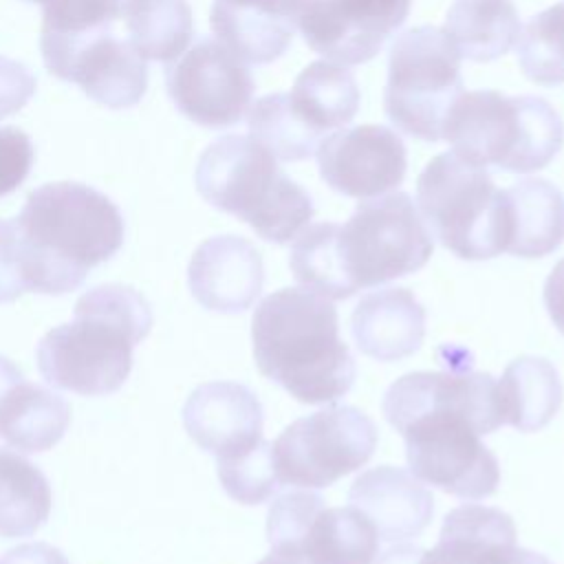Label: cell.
<instances>
[{"label": "cell", "instance_id": "cell-1", "mask_svg": "<svg viewBox=\"0 0 564 564\" xmlns=\"http://www.w3.org/2000/svg\"><path fill=\"white\" fill-rule=\"evenodd\" d=\"M381 408L421 482L465 500L496 494L498 458L480 436L505 423L489 372H410L386 390Z\"/></svg>", "mask_w": 564, "mask_h": 564}, {"label": "cell", "instance_id": "cell-2", "mask_svg": "<svg viewBox=\"0 0 564 564\" xmlns=\"http://www.w3.org/2000/svg\"><path fill=\"white\" fill-rule=\"evenodd\" d=\"M251 341L258 370L302 403H333L352 388L357 368L339 339L337 308L311 289L267 295L253 313Z\"/></svg>", "mask_w": 564, "mask_h": 564}, {"label": "cell", "instance_id": "cell-3", "mask_svg": "<svg viewBox=\"0 0 564 564\" xmlns=\"http://www.w3.org/2000/svg\"><path fill=\"white\" fill-rule=\"evenodd\" d=\"M148 300L126 284H101L75 302L73 322L48 330L35 350L46 383L82 394L117 392L132 370V348L152 328Z\"/></svg>", "mask_w": 564, "mask_h": 564}, {"label": "cell", "instance_id": "cell-4", "mask_svg": "<svg viewBox=\"0 0 564 564\" xmlns=\"http://www.w3.org/2000/svg\"><path fill=\"white\" fill-rule=\"evenodd\" d=\"M194 183L212 207L247 223L267 242L286 245L315 214L308 192L249 134H227L209 143Z\"/></svg>", "mask_w": 564, "mask_h": 564}, {"label": "cell", "instance_id": "cell-5", "mask_svg": "<svg viewBox=\"0 0 564 564\" xmlns=\"http://www.w3.org/2000/svg\"><path fill=\"white\" fill-rule=\"evenodd\" d=\"M18 229L48 267L57 295L79 289L88 271L123 245V216L99 189L57 181L33 189L15 216Z\"/></svg>", "mask_w": 564, "mask_h": 564}, {"label": "cell", "instance_id": "cell-6", "mask_svg": "<svg viewBox=\"0 0 564 564\" xmlns=\"http://www.w3.org/2000/svg\"><path fill=\"white\" fill-rule=\"evenodd\" d=\"M443 139L469 163L531 174L546 167L562 150L564 123L538 95L463 90L445 117Z\"/></svg>", "mask_w": 564, "mask_h": 564}, {"label": "cell", "instance_id": "cell-7", "mask_svg": "<svg viewBox=\"0 0 564 564\" xmlns=\"http://www.w3.org/2000/svg\"><path fill=\"white\" fill-rule=\"evenodd\" d=\"M416 203L438 242L458 258L487 260L505 251V189L487 167L441 152L416 178Z\"/></svg>", "mask_w": 564, "mask_h": 564}, {"label": "cell", "instance_id": "cell-8", "mask_svg": "<svg viewBox=\"0 0 564 564\" xmlns=\"http://www.w3.org/2000/svg\"><path fill=\"white\" fill-rule=\"evenodd\" d=\"M460 93V55L443 29L421 24L394 40L383 110L403 134L438 143L445 117Z\"/></svg>", "mask_w": 564, "mask_h": 564}, {"label": "cell", "instance_id": "cell-9", "mask_svg": "<svg viewBox=\"0 0 564 564\" xmlns=\"http://www.w3.org/2000/svg\"><path fill=\"white\" fill-rule=\"evenodd\" d=\"M335 242L352 295L419 271L434 251V240L405 192L359 203L337 225Z\"/></svg>", "mask_w": 564, "mask_h": 564}, {"label": "cell", "instance_id": "cell-10", "mask_svg": "<svg viewBox=\"0 0 564 564\" xmlns=\"http://www.w3.org/2000/svg\"><path fill=\"white\" fill-rule=\"evenodd\" d=\"M377 438L375 421L352 405H330L302 416L273 441L278 482L330 487L372 458Z\"/></svg>", "mask_w": 564, "mask_h": 564}, {"label": "cell", "instance_id": "cell-11", "mask_svg": "<svg viewBox=\"0 0 564 564\" xmlns=\"http://www.w3.org/2000/svg\"><path fill=\"white\" fill-rule=\"evenodd\" d=\"M267 540L308 564H375L379 557L372 522L352 505L326 507L313 491H289L269 507Z\"/></svg>", "mask_w": 564, "mask_h": 564}, {"label": "cell", "instance_id": "cell-12", "mask_svg": "<svg viewBox=\"0 0 564 564\" xmlns=\"http://www.w3.org/2000/svg\"><path fill=\"white\" fill-rule=\"evenodd\" d=\"M40 51L48 73L77 84L101 106L132 108L145 95L148 62L112 26L75 35L40 33Z\"/></svg>", "mask_w": 564, "mask_h": 564}, {"label": "cell", "instance_id": "cell-13", "mask_svg": "<svg viewBox=\"0 0 564 564\" xmlns=\"http://www.w3.org/2000/svg\"><path fill=\"white\" fill-rule=\"evenodd\" d=\"M165 86L176 110L205 128L236 126L256 90L247 62L212 35L198 37L165 66Z\"/></svg>", "mask_w": 564, "mask_h": 564}, {"label": "cell", "instance_id": "cell-14", "mask_svg": "<svg viewBox=\"0 0 564 564\" xmlns=\"http://www.w3.org/2000/svg\"><path fill=\"white\" fill-rule=\"evenodd\" d=\"M410 7L412 0H291V18L315 53L355 66L383 48Z\"/></svg>", "mask_w": 564, "mask_h": 564}, {"label": "cell", "instance_id": "cell-15", "mask_svg": "<svg viewBox=\"0 0 564 564\" xmlns=\"http://www.w3.org/2000/svg\"><path fill=\"white\" fill-rule=\"evenodd\" d=\"M322 181L350 198H375L397 189L408 170L401 137L379 123L341 128L317 148Z\"/></svg>", "mask_w": 564, "mask_h": 564}, {"label": "cell", "instance_id": "cell-16", "mask_svg": "<svg viewBox=\"0 0 564 564\" xmlns=\"http://www.w3.org/2000/svg\"><path fill=\"white\" fill-rule=\"evenodd\" d=\"M262 423L258 397L236 381L203 383L183 405L185 432L216 460L256 447L262 441Z\"/></svg>", "mask_w": 564, "mask_h": 564}, {"label": "cell", "instance_id": "cell-17", "mask_svg": "<svg viewBox=\"0 0 564 564\" xmlns=\"http://www.w3.org/2000/svg\"><path fill=\"white\" fill-rule=\"evenodd\" d=\"M416 564H551L544 555L518 546V531L509 513L485 505L452 509L438 542L421 551Z\"/></svg>", "mask_w": 564, "mask_h": 564}, {"label": "cell", "instance_id": "cell-18", "mask_svg": "<svg viewBox=\"0 0 564 564\" xmlns=\"http://www.w3.org/2000/svg\"><path fill=\"white\" fill-rule=\"evenodd\" d=\"M189 291L196 302L216 313L251 308L264 284L258 249L242 236H214L200 242L187 267Z\"/></svg>", "mask_w": 564, "mask_h": 564}, {"label": "cell", "instance_id": "cell-19", "mask_svg": "<svg viewBox=\"0 0 564 564\" xmlns=\"http://www.w3.org/2000/svg\"><path fill=\"white\" fill-rule=\"evenodd\" d=\"M348 502L372 522L379 540L392 544L416 538L434 513L432 494L421 480L392 465L361 471L348 491Z\"/></svg>", "mask_w": 564, "mask_h": 564}, {"label": "cell", "instance_id": "cell-20", "mask_svg": "<svg viewBox=\"0 0 564 564\" xmlns=\"http://www.w3.org/2000/svg\"><path fill=\"white\" fill-rule=\"evenodd\" d=\"M350 330L357 348L377 361L414 355L425 337V308L412 291L386 286L366 293L352 315Z\"/></svg>", "mask_w": 564, "mask_h": 564}, {"label": "cell", "instance_id": "cell-21", "mask_svg": "<svg viewBox=\"0 0 564 564\" xmlns=\"http://www.w3.org/2000/svg\"><path fill=\"white\" fill-rule=\"evenodd\" d=\"M209 24L216 40L247 64L282 57L295 31L291 0H214Z\"/></svg>", "mask_w": 564, "mask_h": 564}, {"label": "cell", "instance_id": "cell-22", "mask_svg": "<svg viewBox=\"0 0 564 564\" xmlns=\"http://www.w3.org/2000/svg\"><path fill=\"white\" fill-rule=\"evenodd\" d=\"M284 101L295 123L322 143L357 115L359 86L346 66L317 59L295 77Z\"/></svg>", "mask_w": 564, "mask_h": 564}, {"label": "cell", "instance_id": "cell-23", "mask_svg": "<svg viewBox=\"0 0 564 564\" xmlns=\"http://www.w3.org/2000/svg\"><path fill=\"white\" fill-rule=\"evenodd\" d=\"M507 245L518 258H544L564 242V194L546 178H522L505 189Z\"/></svg>", "mask_w": 564, "mask_h": 564}, {"label": "cell", "instance_id": "cell-24", "mask_svg": "<svg viewBox=\"0 0 564 564\" xmlns=\"http://www.w3.org/2000/svg\"><path fill=\"white\" fill-rule=\"evenodd\" d=\"M70 423L68 403L53 390L20 379L0 397V438L29 454L62 441Z\"/></svg>", "mask_w": 564, "mask_h": 564}, {"label": "cell", "instance_id": "cell-25", "mask_svg": "<svg viewBox=\"0 0 564 564\" xmlns=\"http://www.w3.org/2000/svg\"><path fill=\"white\" fill-rule=\"evenodd\" d=\"M502 423L520 432H538L551 423L562 405V381L544 357L513 359L498 381Z\"/></svg>", "mask_w": 564, "mask_h": 564}, {"label": "cell", "instance_id": "cell-26", "mask_svg": "<svg viewBox=\"0 0 564 564\" xmlns=\"http://www.w3.org/2000/svg\"><path fill=\"white\" fill-rule=\"evenodd\" d=\"M443 31L460 57L491 62L509 53L522 26L513 0H454Z\"/></svg>", "mask_w": 564, "mask_h": 564}, {"label": "cell", "instance_id": "cell-27", "mask_svg": "<svg viewBox=\"0 0 564 564\" xmlns=\"http://www.w3.org/2000/svg\"><path fill=\"white\" fill-rule=\"evenodd\" d=\"M121 24L126 37L145 62H172L194 37V18L187 0H126Z\"/></svg>", "mask_w": 564, "mask_h": 564}, {"label": "cell", "instance_id": "cell-28", "mask_svg": "<svg viewBox=\"0 0 564 564\" xmlns=\"http://www.w3.org/2000/svg\"><path fill=\"white\" fill-rule=\"evenodd\" d=\"M46 476L13 449L0 447V538H29L48 520Z\"/></svg>", "mask_w": 564, "mask_h": 564}, {"label": "cell", "instance_id": "cell-29", "mask_svg": "<svg viewBox=\"0 0 564 564\" xmlns=\"http://www.w3.org/2000/svg\"><path fill=\"white\" fill-rule=\"evenodd\" d=\"M337 223H317L300 234L291 245L289 267L293 278L328 300H348L352 295L335 242Z\"/></svg>", "mask_w": 564, "mask_h": 564}, {"label": "cell", "instance_id": "cell-30", "mask_svg": "<svg viewBox=\"0 0 564 564\" xmlns=\"http://www.w3.org/2000/svg\"><path fill=\"white\" fill-rule=\"evenodd\" d=\"M518 64L540 86L564 84V0L533 15L518 35Z\"/></svg>", "mask_w": 564, "mask_h": 564}, {"label": "cell", "instance_id": "cell-31", "mask_svg": "<svg viewBox=\"0 0 564 564\" xmlns=\"http://www.w3.org/2000/svg\"><path fill=\"white\" fill-rule=\"evenodd\" d=\"M247 128L249 137L264 145L278 161H304L319 148V141L304 132L291 117L284 93H271L251 104Z\"/></svg>", "mask_w": 564, "mask_h": 564}, {"label": "cell", "instance_id": "cell-32", "mask_svg": "<svg viewBox=\"0 0 564 564\" xmlns=\"http://www.w3.org/2000/svg\"><path fill=\"white\" fill-rule=\"evenodd\" d=\"M216 467L225 494L240 505L267 502L280 487L273 465V443L264 438L238 456L216 460Z\"/></svg>", "mask_w": 564, "mask_h": 564}, {"label": "cell", "instance_id": "cell-33", "mask_svg": "<svg viewBox=\"0 0 564 564\" xmlns=\"http://www.w3.org/2000/svg\"><path fill=\"white\" fill-rule=\"evenodd\" d=\"M46 293L42 264L18 229L15 218L0 220V304L18 300L22 293Z\"/></svg>", "mask_w": 564, "mask_h": 564}, {"label": "cell", "instance_id": "cell-34", "mask_svg": "<svg viewBox=\"0 0 564 564\" xmlns=\"http://www.w3.org/2000/svg\"><path fill=\"white\" fill-rule=\"evenodd\" d=\"M126 0H46L42 4V33L75 35L110 29L121 22Z\"/></svg>", "mask_w": 564, "mask_h": 564}, {"label": "cell", "instance_id": "cell-35", "mask_svg": "<svg viewBox=\"0 0 564 564\" xmlns=\"http://www.w3.org/2000/svg\"><path fill=\"white\" fill-rule=\"evenodd\" d=\"M33 159L35 150L29 134L15 126H0V198L26 181Z\"/></svg>", "mask_w": 564, "mask_h": 564}, {"label": "cell", "instance_id": "cell-36", "mask_svg": "<svg viewBox=\"0 0 564 564\" xmlns=\"http://www.w3.org/2000/svg\"><path fill=\"white\" fill-rule=\"evenodd\" d=\"M35 75L18 59L0 55V119L15 115L35 93Z\"/></svg>", "mask_w": 564, "mask_h": 564}, {"label": "cell", "instance_id": "cell-37", "mask_svg": "<svg viewBox=\"0 0 564 564\" xmlns=\"http://www.w3.org/2000/svg\"><path fill=\"white\" fill-rule=\"evenodd\" d=\"M0 564H68V560L59 549L46 542H29L7 551Z\"/></svg>", "mask_w": 564, "mask_h": 564}, {"label": "cell", "instance_id": "cell-38", "mask_svg": "<svg viewBox=\"0 0 564 564\" xmlns=\"http://www.w3.org/2000/svg\"><path fill=\"white\" fill-rule=\"evenodd\" d=\"M544 306L555 328L564 335V258L551 269L544 282Z\"/></svg>", "mask_w": 564, "mask_h": 564}, {"label": "cell", "instance_id": "cell-39", "mask_svg": "<svg viewBox=\"0 0 564 564\" xmlns=\"http://www.w3.org/2000/svg\"><path fill=\"white\" fill-rule=\"evenodd\" d=\"M421 549L412 546V544H397L392 549H388L386 553H381L375 564H416Z\"/></svg>", "mask_w": 564, "mask_h": 564}, {"label": "cell", "instance_id": "cell-40", "mask_svg": "<svg viewBox=\"0 0 564 564\" xmlns=\"http://www.w3.org/2000/svg\"><path fill=\"white\" fill-rule=\"evenodd\" d=\"M20 379H24V375L20 372V368L4 355H0V397Z\"/></svg>", "mask_w": 564, "mask_h": 564}, {"label": "cell", "instance_id": "cell-41", "mask_svg": "<svg viewBox=\"0 0 564 564\" xmlns=\"http://www.w3.org/2000/svg\"><path fill=\"white\" fill-rule=\"evenodd\" d=\"M258 564H308L302 555L295 553H286V551H275L271 549L269 555H264Z\"/></svg>", "mask_w": 564, "mask_h": 564}]
</instances>
